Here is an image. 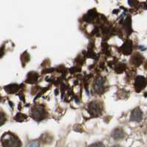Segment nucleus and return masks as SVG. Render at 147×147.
Segmentation results:
<instances>
[{"mask_svg": "<svg viewBox=\"0 0 147 147\" xmlns=\"http://www.w3.org/2000/svg\"><path fill=\"white\" fill-rule=\"evenodd\" d=\"M113 147H121V146H118V145H116V146H113Z\"/></svg>", "mask_w": 147, "mask_h": 147, "instance_id": "a211bd4d", "label": "nucleus"}, {"mask_svg": "<svg viewBox=\"0 0 147 147\" xmlns=\"http://www.w3.org/2000/svg\"><path fill=\"white\" fill-rule=\"evenodd\" d=\"M104 86V81L101 78H98L95 84V89L97 92H102Z\"/></svg>", "mask_w": 147, "mask_h": 147, "instance_id": "9d476101", "label": "nucleus"}, {"mask_svg": "<svg viewBox=\"0 0 147 147\" xmlns=\"http://www.w3.org/2000/svg\"><path fill=\"white\" fill-rule=\"evenodd\" d=\"M27 118V116L24 114H22V113H18L16 115V117L14 118V120H16L18 122H22L24 120Z\"/></svg>", "mask_w": 147, "mask_h": 147, "instance_id": "9b49d317", "label": "nucleus"}, {"mask_svg": "<svg viewBox=\"0 0 147 147\" xmlns=\"http://www.w3.org/2000/svg\"><path fill=\"white\" fill-rule=\"evenodd\" d=\"M112 136L115 140H120L124 138L125 136V132L122 129H115L112 133Z\"/></svg>", "mask_w": 147, "mask_h": 147, "instance_id": "0eeeda50", "label": "nucleus"}, {"mask_svg": "<svg viewBox=\"0 0 147 147\" xmlns=\"http://www.w3.org/2000/svg\"><path fill=\"white\" fill-rule=\"evenodd\" d=\"M125 69H126V65L123 64H121L117 67V68H116V71H117V73H120L123 72V71L125 70Z\"/></svg>", "mask_w": 147, "mask_h": 147, "instance_id": "4468645a", "label": "nucleus"}, {"mask_svg": "<svg viewBox=\"0 0 147 147\" xmlns=\"http://www.w3.org/2000/svg\"><path fill=\"white\" fill-rule=\"evenodd\" d=\"M143 119V112L139 107H137L134 109L130 115V120L135 122H140Z\"/></svg>", "mask_w": 147, "mask_h": 147, "instance_id": "20e7f679", "label": "nucleus"}, {"mask_svg": "<svg viewBox=\"0 0 147 147\" xmlns=\"http://www.w3.org/2000/svg\"><path fill=\"white\" fill-rule=\"evenodd\" d=\"M132 47H133V46H132V42L128 40L121 47V50H122V53L123 54H125V55H129L132 52Z\"/></svg>", "mask_w": 147, "mask_h": 147, "instance_id": "39448f33", "label": "nucleus"}, {"mask_svg": "<svg viewBox=\"0 0 147 147\" xmlns=\"http://www.w3.org/2000/svg\"><path fill=\"white\" fill-rule=\"evenodd\" d=\"M145 68H146V69H147V61H146V64H145Z\"/></svg>", "mask_w": 147, "mask_h": 147, "instance_id": "f3484780", "label": "nucleus"}, {"mask_svg": "<svg viewBox=\"0 0 147 147\" xmlns=\"http://www.w3.org/2000/svg\"><path fill=\"white\" fill-rule=\"evenodd\" d=\"M89 110H90V113L93 115H98L100 114V109L99 107V105L98 104H95V103H91L89 107Z\"/></svg>", "mask_w": 147, "mask_h": 147, "instance_id": "6e6552de", "label": "nucleus"}, {"mask_svg": "<svg viewBox=\"0 0 147 147\" xmlns=\"http://www.w3.org/2000/svg\"><path fill=\"white\" fill-rule=\"evenodd\" d=\"M3 147H22V142L19 138L11 132H5L1 138Z\"/></svg>", "mask_w": 147, "mask_h": 147, "instance_id": "f257e3e1", "label": "nucleus"}, {"mask_svg": "<svg viewBox=\"0 0 147 147\" xmlns=\"http://www.w3.org/2000/svg\"><path fill=\"white\" fill-rule=\"evenodd\" d=\"M18 89H19V87H18L17 84H11V85H8V86H6L5 87V90L6 92L7 93H15L16 92H17Z\"/></svg>", "mask_w": 147, "mask_h": 147, "instance_id": "1a4fd4ad", "label": "nucleus"}, {"mask_svg": "<svg viewBox=\"0 0 147 147\" xmlns=\"http://www.w3.org/2000/svg\"><path fill=\"white\" fill-rule=\"evenodd\" d=\"M39 141L38 140H33V141L30 142L27 145V147H39Z\"/></svg>", "mask_w": 147, "mask_h": 147, "instance_id": "ddd939ff", "label": "nucleus"}, {"mask_svg": "<svg viewBox=\"0 0 147 147\" xmlns=\"http://www.w3.org/2000/svg\"><path fill=\"white\" fill-rule=\"evenodd\" d=\"M32 117L36 121H41L46 117V113H45V108L41 105L36 106L33 108L32 110Z\"/></svg>", "mask_w": 147, "mask_h": 147, "instance_id": "f03ea898", "label": "nucleus"}, {"mask_svg": "<svg viewBox=\"0 0 147 147\" xmlns=\"http://www.w3.org/2000/svg\"><path fill=\"white\" fill-rule=\"evenodd\" d=\"M147 84L146 79L144 76H138L135 81V89L137 92H140L144 90Z\"/></svg>", "mask_w": 147, "mask_h": 147, "instance_id": "7ed1b4c3", "label": "nucleus"}, {"mask_svg": "<svg viewBox=\"0 0 147 147\" xmlns=\"http://www.w3.org/2000/svg\"><path fill=\"white\" fill-rule=\"evenodd\" d=\"M89 147H105V146L102 144V143H95V144H92V145H90Z\"/></svg>", "mask_w": 147, "mask_h": 147, "instance_id": "2eb2a0df", "label": "nucleus"}, {"mask_svg": "<svg viewBox=\"0 0 147 147\" xmlns=\"http://www.w3.org/2000/svg\"><path fill=\"white\" fill-rule=\"evenodd\" d=\"M6 120H7L6 115L5 114L3 111L0 109V126H2V125L5 123Z\"/></svg>", "mask_w": 147, "mask_h": 147, "instance_id": "f8f14e48", "label": "nucleus"}, {"mask_svg": "<svg viewBox=\"0 0 147 147\" xmlns=\"http://www.w3.org/2000/svg\"><path fill=\"white\" fill-rule=\"evenodd\" d=\"M146 82H147V79H146Z\"/></svg>", "mask_w": 147, "mask_h": 147, "instance_id": "6ab92c4d", "label": "nucleus"}, {"mask_svg": "<svg viewBox=\"0 0 147 147\" xmlns=\"http://www.w3.org/2000/svg\"><path fill=\"white\" fill-rule=\"evenodd\" d=\"M128 2L131 6H135L138 4V0H128Z\"/></svg>", "mask_w": 147, "mask_h": 147, "instance_id": "dca6fc26", "label": "nucleus"}, {"mask_svg": "<svg viewBox=\"0 0 147 147\" xmlns=\"http://www.w3.org/2000/svg\"><path fill=\"white\" fill-rule=\"evenodd\" d=\"M144 60V56L140 55V53H135L132 55V57L131 59V63L133 65L138 67V66H140L143 63Z\"/></svg>", "mask_w": 147, "mask_h": 147, "instance_id": "423d86ee", "label": "nucleus"}]
</instances>
